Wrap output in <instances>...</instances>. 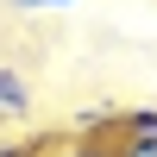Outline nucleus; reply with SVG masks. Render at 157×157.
I'll return each instance as SVG.
<instances>
[{
	"instance_id": "1",
	"label": "nucleus",
	"mask_w": 157,
	"mask_h": 157,
	"mask_svg": "<svg viewBox=\"0 0 157 157\" xmlns=\"http://www.w3.org/2000/svg\"><path fill=\"white\" fill-rule=\"evenodd\" d=\"M38 157H120L113 138H82V132H63V138H44Z\"/></svg>"
},
{
	"instance_id": "2",
	"label": "nucleus",
	"mask_w": 157,
	"mask_h": 157,
	"mask_svg": "<svg viewBox=\"0 0 157 157\" xmlns=\"http://www.w3.org/2000/svg\"><path fill=\"white\" fill-rule=\"evenodd\" d=\"M25 113H32V88H25L19 69L0 63V120H25Z\"/></svg>"
},
{
	"instance_id": "3",
	"label": "nucleus",
	"mask_w": 157,
	"mask_h": 157,
	"mask_svg": "<svg viewBox=\"0 0 157 157\" xmlns=\"http://www.w3.org/2000/svg\"><path fill=\"white\" fill-rule=\"evenodd\" d=\"M120 157H157V132L151 138H120Z\"/></svg>"
},
{
	"instance_id": "4",
	"label": "nucleus",
	"mask_w": 157,
	"mask_h": 157,
	"mask_svg": "<svg viewBox=\"0 0 157 157\" xmlns=\"http://www.w3.org/2000/svg\"><path fill=\"white\" fill-rule=\"evenodd\" d=\"M38 145H44V138H32V145H0V157H38Z\"/></svg>"
},
{
	"instance_id": "5",
	"label": "nucleus",
	"mask_w": 157,
	"mask_h": 157,
	"mask_svg": "<svg viewBox=\"0 0 157 157\" xmlns=\"http://www.w3.org/2000/svg\"><path fill=\"white\" fill-rule=\"evenodd\" d=\"M19 6H69V0H19Z\"/></svg>"
}]
</instances>
